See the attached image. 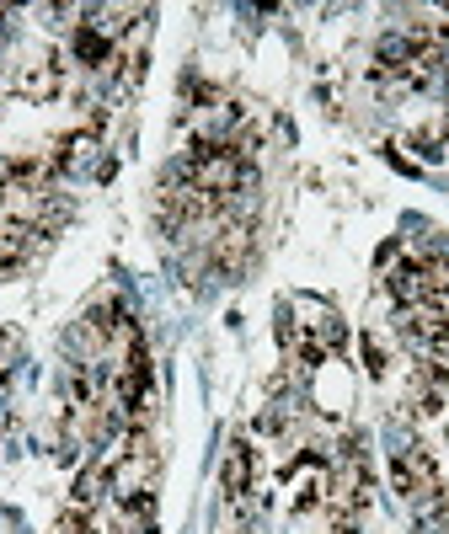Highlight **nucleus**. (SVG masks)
I'll return each instance as SVG.
<instances>
[{
	"mask_svg": "<svg viewBox=\"0 0 449 534\" xmlns=\"http://www.w3.org/2000/svg\"><path fill=\"white\" fill-rule=\"evenodd\" d=\"M59 81H65V54L27 65V70L17 75V91H22L27 102H49V97H59Z\"/></svg>",
	"mask_w": 449,
	"mask_h": 534,
	"instance_id": "1",
	"label": "nucleus"
},
{
	"mask_svg": "<svg viewBox=\"0 0 449 534\" xmlns=\"http://www.w3.org/2000/svg\"><path fill=\"white\" fill-rule=\"evenodd\" d=\"M385 289L396 294V305L401 310H412V305H428V278H423V262H401L391 278H385Z\"/></svg>",
	"mask_w": 449,
	"mask_h": 534,
	"instance_id": "2",
	"label": "nucleus"
},
{
	"mask_svg": "<svg viewBox=\"0 0 449 534\" xmlns=\"http://www.w3.org/2000/svg\"><path fill=\"white\" fill-rule=\"evenodd\" d=\"M225 492L236 497V502L252 492V449H246V444H230V460H225Z\"/></svg>",
	"mask_w": 449,
	"mask_h": 534,
	"instance_id": "3",
	"label": "nucleus"
},
{
	"mask_svg": "<svg viewBox=\"0 0 449 534\" xmlns=\"http://www.w3.org/2000/svg\"><path fill=\"white\" fill-rule=\"evenodd\" d=\"M17 348H22L17 332H0V380L11 374V358H17Z\"/></svg>",
	"mask_w": 449,
	"mask_h": 534,
	"instance_id": "4",
	"label": "nucleus"
},
{
	"mask_svg": "<svg viewBox=\"0 0 449 534\" xmlns=\"http://www.w3.org/2000/svg\"><path fill=\"white\" fill-rule=\"evenodd\" d=\"M364 369L375 374V380L385 374V353H380V342H375V337H364Z\"/></svg>",
	"mask_w": 449,
	"mask_h": 534,
	"instance_id": "5",
	"label": "nucleus"
}]
</instances>
